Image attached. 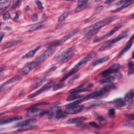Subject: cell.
<instances>
[{"instance_id":"obj_49","label":"cell","mask_w":134,"mask_h":134,"mask_svg":"<svg viewBox=\"0 0 134 134\" xmlns=\"http://www.w3.org/2000/svg\"><path fill=\"white\" fill-rule=\"evenodd\" d=\"M32 20L33 21H36L37 20V15L36 14H34L32 15Z\"/></svg>"},{"instance_id":"obj_44","label":"cell","mask_w":134,"mask_h":134,"mask_svg":"<svg viewBox=\"0 0 134 134\" xmlns=\"http://www.w3.org/2000/svg\"><path fill=\"white\" fill-rule=\"evenodd\" d=\"M89 125L90 126L93 127H94V128H99L100 127V126L99 125H98L96 123H95V122H93V121H91L89 123Z\"/></svg>"},{"instance_id":"obj_50","label":"cell","mask_w":134,"mask_h":134,"mask_svg":"<svg viewBox=\"0 0 134 134\" xmlns=\"http://www.w3.org/2000/svg\"><path fill=\"white\" fill-rule=\"evenodd\" d=\"M48 104L47 102H42V103H38V104H35L33 106V107H34V106H38V105H45V104Z\"/></svg>"},{"instance_id":"obj_4","label":"cell","mask_w":134,"mask_h":134,"mask_svg":"<svg viewBox=\"0 0 134 134\" xmlns=\"http://www.w3.org/2000/svg\"><path fill=\"white\" fill-rule=\"evenodd\" d=\"M96 53L95 52H92L90 54H89L88 55H87L86 57H85L84 58H83L81 60H80L75 66L74 68L72 69V70L76 71H77L78 69H79L80 68H81L82 66H83V65H84L88 62L90 61V60H91L92 59V58H93L95 56Z\"/></svg>"},{"instance_id":"obj_8","label":"cell","mask_w":134,"mask_h":134,"mask_svg":"<svg viewBox=\"0 0 134 134\" xmlns=\"http://www.w3.org/2000/svg\"><path fill=\"white\" fill-rule=\"evenodd\" d=\"M38 63H39V62L36 60V61H34L31 62L30 63L27 64L26 66H25L24 68H23L21 70L20 72H21V75H27L32 70H33L34 69H35L36 68V67L38 65Z\"/></svg>"},{"instance_id":"obj_47","label":"cell","mask_w":134,"mask_h":134,"mask_svg":"<svg viewBox=\"0 0 134 134\" xmlns=\"http://www.w3.org/2000/svg\"><path fill=\"white\" fill-rule=\"evenodd\" d=\"M79 77V75H77V76H75L74 77H73L71 80H69V83L70 84V83H72L74 81H75V80H76Z\"/></svg>"},{"instance_id":"obj_42","label":"cell","mask_w":134,"mask_h":134,"mask_svg":"<svg viewBox=\"0 0 134 134\" xmlns=\"http://www.w3.org/2000/svg\"><path fill=\"white\" fill-rule=\"evenodd\" d=\"M38 8L39 9V10H42L44 9V7L42 6V4L39 1H36L35 2Z\"/></svg>"},{"instance_id":"obj_29","label":"cell","mask_w":134,"mask_h":134,"mask_svg":"<svg viewBox=\"0 0 134 134\" xmlns=\"http://www.w3.org/2000/svg\"><path fill=\"white\" fill-rule=\"evenodd\" d=\"M65 115H66V113H65V112L63 111L61 109L59 108L56 114L55 117L57 119H61L64 118L65 116Z\"/></svg>"},{"instance_id":"obj_19","label":"cell","mask_w":134,"mask_h":134,"mask_svg":"<svg viewBox=\"0 0 134 134\" xmlns=\"http://www.w3.org/2000/svg\"><path fill=\"white\" fill-rule=\"evenodd\" d=\"M11 3V1H8V0L0 2V12L1 13H2L10 5Z\"/></svg>"},{"instance_id":"obj_51","label":"cell","mask_w":134,"mask_h":134,"mask_svg":"<svg viewBox=\"0 0 134 134\" xmlns=\"http://www.w3.org/2000/svg\"><path fill=\"white\" fill-rule=\"evenodd\" d=\"M125 116H126L127 117L131 119H133V115L131 114V115H126Z\"/></svg>"},{"instance_id":"obj_38","label":"cell","mask_w":134,"mask_h":134,"mask_svg":"<svg viewBox=\"0 0 134 134\" xmlns=\"http://www.w3.org/2000/svg\"><path fill=\"white\" fill-rule=\"evenodd\" d=\"M84 100H83V99H80V100H78L77 101H76L74 102H72L69 104H67L66 105V106L68 107H73V106H77V105L80 104L82 101H83Z\"/></svg>"},{"instance_id":"obj_31","label":"cell","mask_w":134,"mask_h":134,"mask_svg":"<svg viewBox=\"0 0 134 134\" xmlns=\"http://www.w3.org/2000/svg\"><path fill=\"white\" fill-rule=\"evenodd\" d=\"M133 90H131L129 92H128L125 95L124 98V101H131L133 100Z\"/></svg>"},{"instance_id":"obj_41","label":"cell","mask_w":134,"mask_h":134,"mask_svg":"<svg viewBox=\"0 0 134 134\" xmlns=\"http://www.w3.org/2000/svg\"><path fill=\"white\" fill-rule=\"evenodd\" d=\"M21 2V1H18L16 2L14 4H13V5H12V8H11V11L14 10L15 8H16L17 7H18L20 5Z\"/></svg>"},{"instance_id":"obj_37","label":"cell","mask_w":134,"mask_h":134,"mask_svg":"<svg viewBox=\"0 0 134 134\" xmlns=\"http://www.w3.org/2000/svg\"><path fill=\"white\" fill-rule=\"evenodd\" d=\"M82 97V95H77L76 94H73V95L70 96L68 99H66V101H74L78 99H80Z\"/></svg>"},{"instance_id":"obj_22","label":"cell","mask_w":134,"mask_h":134,"mask_svg":"<svg viewBox=\"0 0 134 134\" xmlns=\"http://www.w3.org/2000/svg\"><path fill=\"white\" fill-rule=\"evenodd\" d=\"M116 107L120 108L124 107L126 105L125 101L121 98H118L112 102Z\"/></svg>"},{"instance_id":"obj_48","label":"cell","mask_w":134,"mask_h":134,"mask_svg":"<svg viewBox=\"0 0 134 134\" xmlns=\"http://www.w3.org/2000/svg\"><path fill=\"white\" fill-rule=\"evenodd\" d=\"M56 68H57L56 66H53V67H52V68H51V69H50L49 70L47 71V74H50V73L52 72L53 71H54L56 69Z\"/></svg>"},{"instance_id":"obj_16","label":"cell","mask_w":134,"mask_h":134,"mask_svg":"<svg viewBox=\"0 0 134 134\" xmlns=\"http://www.w3.org/2000/svg\"><path fill=\"white\" fill-rule=\"evenodd\" d=\"M88 1H79L78 2L77 8L76 9V12L78 13L82 11L88 6Z\"/></svg>"},{"instance_id":"obj_23","label":"cell","mask_w":134,"mask_h":134,"mask_svg":"<svg viewBox=\"0 0 134 134\" xmlns=\"http://www.w3.org/2000/svg\"><path fill=\"white\" fill-rule=\"evenodd\" d=\"M133 3V2L132 1H125V2L120 7H119L118 8L116 9V10H113V11H112V12H118V11H120V10H123V9L124 8H127L128 7L130 6V5L132 4Z\"/></svg>"},{"instance_id":"obj_46","label":"cell","mask_w":134,"mask_h":134,"mask_svg":"<svg viewBox=\"0 0 134 134\" xmlns=\"http://www.w3.org/2000/svg\"><path fill=\"white\" fill-rule=\"evenodd\" d=\"M103 9H104V7H103V6H99V7H97V8L95 9V11H95V12H99L102 11V10H103Z\"/></svg>"},{"instance_id":"obj_40","label":"cell","mask_w":134,"mask_h":134,"mask_svg":"<svg viewBox=\"0 0 134 134\" xmlns=\"http://www.w3.org/2000/svg\"><path fill=\"white\" fill-rule=\"evenodd\" d=\"M64 87H65V85L64 84H59L56 85L54 87V88H53V91H57V90H58L59 89L63 88Z\"/></svg>"},{"instance_id":"obj_27","label":"cell","mask_w":134,"mask_h":134,"mask_svg":"<svg viewBox=\"0 0 134 134\" xmlns=\"http://www.w3.org/2000/svg\"><path fill=\"white\" fill-rule=\"evenodd\" d=\"M109 59V56H105V57H104L103 58H100V59H98L97 60H96L95 61H94L93 63V65H99L100 64H102L106 61H107Z\"/></svg>"},{"instance_id":"obj_54","label":"cell","mask_w":134,"mask_h":134,"mask_svg":"<svg viewBox=\"0 0 134 134\" xmlns=\"http://www.w3.org/2000/svg\"><path fill=\"white\" fill-rule=\"evenodd\" d=\"M18 16H19L18 14H16V16H15V19H16V18H17V19H18Z\"/></svg>"},{"instance_id":"obj_17","label":"cell","mask_w":134,"mask_h":134,"mask_svg":"<svg viewBox=\"0 0 134 134\" xmlns=\"http://www.w3.org/2000/svg\"><path fill=\"white\" fill-rule=\"evenodd\" d=\"M133 36H132L131 38H130V39L128 41L127 44L125 45V47L123 49V50L118 54V57H121V56H123L126 52H127L131 47V46L133 44Z\"/></svg>"},{"instance_id":"obj_1","label":"cell","mask_w":134,"mask_h":134,"mask_svg":"<svg viewBox=\"0 0 134 134\" xmlns=\"http://www.w3.org/2000/svg\"><path fill=\"white\" fill-rule=\"evenodd\" d=\"M115 88H116V87L112 84L106 86L100 90L96 91L91 94H90L86 96H84L83 98V100H89L93 98H96L105 95L106 93L110 92L111 90L115 89Z\"/></svg>"},{"instance_id":"obj_24","label":"cell","mask_w":134,"mask_h":134,"mask_svg":"<svg viewBox=\"0 0 134 134\" xmlns=\"http://www.w3.org/2000/svg\"><path fill=\"white\" fill-rule=\"evenodd\" d=\"M22 40H14L11 41H9L8 42H7L3 47V49H8L9 48L12 47L15 45H16L17 44L19 43L20 42H21Z\"/></svg>"},{"instance_id":"obj_9","label":"cell","mask_w":134,"mask_h":134,"mask_svg":"<svg viewBox=\"0 0 134 134\" xmlns=\"http://www.w3.org/2000/svg\"><path fill=\"white\" fill-rule=\"evenodd\" d=\"M123 26V23H119L117 25H116L112 29H111L108 33H107L105 35L102 36V37H99V38H98L96 39H95L94 40V42L95 43V42H100V41L102 40L103 39H104V38H106V37H110L112 35H113L115 32H116L120 28H121L122 26Z\"/></svg>"},{"instance_id":"obj_25","label":"cell","mask_w":134,"mask_h":134,"mask_svg":"<svg viewBox=\"0 0 134 134\" xmlns=\"http://www.w3.org/2000/svg\"><path fill=\"white\" fill-rule=\"evenodd\" d=\"M22 119V117L21 116H16V117H12L11 118L7 119V120H4L3 121H1V125H4V124H9V123H12L14 121H16V120H19Z\"/></svg>"},{"instance_id":"obj_6","label":"cell","mask_w":134,"mask_h":134,"mask_svg":"<svg viewBox=\"0 0 134 134\" xmlns=\"http://www.w3.org/2000/svg\"><path fill=\"white\" fill-rule=\"evenodd\" d=\"M121 68V65L119 63H115L112 65H111L109 68L106 69V70L103 71L100 75L103 77H106L111 74L116 73L118 72L119 69Z\"/></svg>"},{"instance_id":"obj_39","label":"cell","mask_w":134,"mask_h":134,"mask_svg":"<svg viewBox=\"0 0 134 134\" xmlns=\"http://www.w3.org/2000/svg\"><path fill=\"white\" fill-rule=\"evenodd\" d=\"M115 115V111L114 108H111L108 111V115L110 118H114Z\"/></svg>"},{"instance_id":"obj_12","label":"cell","mask_w":134,"mask_h":134,"mask_svg":"<svg viewBox=\"0 0 134 134\" xmlns=\"http://www.w3.org/2000/svg\"><path fill=\"white\" fill-rule=\"evenodd\" d=\"M48 110L38 109V108H31L27 113L28 116H42L48 113Z\"/></svg>"},{"instance_id":"obj_43","label":"cell","mask_w":134,"mask_h":134,"mask_svg":"<svg viewBox=\"0 0 134 134\" xmlns=\"http://www.w3.org/2000/svg\"><path fill=\"white\" fill-rule=\"evenodd\" d=\"M79 124V125H78L77 126L79 127L80 128L84 129H89V127L88 126H87V125H85V124H82V123H80V124Z\"/></svg>"},{"instance_id":"obj_53","label":"cell","mask_w":134,"mask_h":134,"mask_svg":"<svg viewBox=\"0 0 134 134\" xmlns=\"http://www.w3.org/2000/svg\"><path fill=\"white\" fill-rule=\"evenodd\" d=\"M1 40H2V39H3V37L4 36V34H3V33H1Z\"/></svg>"},{"instance_id":"obj_26","label":"cell","mask_w":134,"mask_h":134,"mask_svg":"<svg viewBox=\"0 0 134 134\" xmlns=\"http://www.w3.org/2000/svg\"><path fill=\"white\" fill-rule=\"evenodd\" d=\"M115 78L113 77H109L105 78L103 79L100 80L99 81V83L100 84H106V83H111L115 81Z\"/></svg>"},{"instance_id":"obj_7","label":"cell","mask_w":134,"mask_h":134,"mask_svg":"<svg viewBox=\"0 0 134 134\" xmlns=\"http://www.w3.org/2000/svg\"><path fill=\"white\" fill-rule=\"evenodd\" d=\"M92 87H93L92 84H89L88 86H86V83H84L81 84L78 87H77L75 89H74L72 90H71L70 91H69L68 93L73 94H77V93H78L80 92L87 91L89 90Z\"/></svg>"},{"instance_id":"obj_10","label":"cell","mask_w":134,"mask_h":134,"mask_svg":"<svg viewBox=\"0 0 134 134\" xmlns=\"http://www.w3.org/2000/svg\"><path fill=\"white\" fill-rule=\"evenodd\" d=\"M55 83L54 81H52V82H50L49 83H48V84H47L46 85H45V86H44L42 88H41L40 89H39V90H38L37 91L34 92V93L32 94L31 95H29L28 96V98L29 99H32V98H34L35 97H36V96L41 94L42 93L45 92V91H48V90H49L50 88H51L54 85Z\"/></svg>"},{"instance_id":"obj_35","label":"cell","mask_w":134,"mask_h":134,"mask_svg":"<svg viewBox=\"0 0 134 134\" xmlns=\"http://www.w3.org/2000/svg\"><path fill=\"white\" fill-rule=\"evenodd\" d=\"M69 15V13L68 12H64L61 15H60L58 19V22H62L64 20H65L67 17H68Z\"/></svg>"},{"instance_id":"obj_15","label":"cell","mask_w":134,"mask_h":134,"mask_svg":"<svg viewBox=\"0 0 134 134\" xmlns=\"http://www.w3.org/2000/svg\"><path fill=\"white\" fill-rule=\"evenodd\" d=\"M127 36H128V31H125L123 32L119 35H118L117 37H116L115 38L112 39L110 40V42H111V45L112 46L113 45H114V44L118 42L120 40L125 38Z\"/></svg>"},{"instance_id":"obj_14","label":"cell","mask_w":134,"mask_h":134,"mask_svg":"<svg viewBox=\"0 0 134 134\" xmlns=\"http://www.w3.org/2000/svg\"><path fill=\"white\" fill-rule=\"evenodd\" d=\"M37 121V119L35 118H31V119H28L26 120H24L23 121H22L21 123H19L17 124L14 128H19V127H22L23 126H28L33 124L36 123Z\"/></svg>"},{"instance_id":"obj_21","label":"cell","mask_w":134,"mask_h":134,"mask_svg":"<svg viewBox=\"0 0 134 134\" xmlns=\"http://www.w3.org/2000/svg\"><path fill=\"white\" fill-rule=\"evenodd\" d=\"M47 80V77H42L39 79H38L32 87L33 89H36L37 88L39 87L40 86H41L44 83H45Z\"/></svg>"},{"instance_id":"obj_32","label":"cell","mask_w":134,"mask_h":134,"mask_svg":"<svg viewBox=\"0 0 134 134\" xmlns=\"http://www.w3.org/2000/svg\"><path fill=\"white\" fill-rule=\"evenodd\" d=\"M44 26V25L41 23H37V24H35L34 25H33L29 29V32H34V31H35L37 29H39L40 28H41V27H42Z\"/></svg>"},{"instance_id":"obj_30","label":"cell","mask_w":134,"mask_h":134,"mask_svg":"<svg viewBox=\"0 0 134 134\" xmlns=\"http://www.w3.org/2000/svg\"><path fill=\"white\" fill-rule=\"evenodd\" d=\"M100 29H99V28H95V29H92L89 30V31L86 35V37L90 38V37H91L94 36L99 32V31Z\"/></svg>"},{"instance_id":"obj_28","label":"cell","mask_w":134,"mask_h":134,"mask_svg":"<svg viewBox=\"0 0 134 134\" xmlns=\"http://www.w3.org/2000/svg\"><path fill=\"white\" fill-rule=\"evenodd\" d=\"M21 80V78L19 77H15L14 78H12L10 79H9V80H8L6 82H5L3 85L1 86V87H5V86H8V85H9V84H11L12 83H13L16 81H18L19 80Z\"/></svg>"},{"instance_id":"obj_33","label":"cell","mask_w":134,"mask_h":134,"mask_svg":"<svg viewBox=\"0 0 134 134\" xmlns=\"http://www.w3.org/2000/svg\"><path fill=\"white\" fill-rule=\"evenodd\" d=\"M111 46H111V42H110V40H109L106 41L105 42H104L102 45V46L99 49V51H104V50H106L107 49L109 48Z\"/></svg>"},{"instance_id":"obj_5","label":"cell","mask_w":134,"mask_h":134,"mask_svg":"<svg viewBox=\"0 0 134 134\" xmlns=\"http://www.w3.org/2000/svg\"><path fill=\"white\" fill-rule=\"evenodd\" d=\"M57 47H51V48H49L46 51H45L36 60L37 62L39 63L44 61L46 59H48L49 57L51 56L53 53L56 51Z\"/></svg>"},{"instance_id":"obj_34","label":"cell","mask_w":134,"mask_h":134,"mask_svg":"<svg viewBox=\"0 0 134 134\" xmlns=\"http://www.w3.org/2000/svg\"><path fill=\"white\" fill-rule=\"evenodd\" d=\"M95 116L96 117V118L97 119H98V120H99L100 124L102 126H106L107 124V120H106L105 118H104L103 117L101 116L100 115H99L97 114H95Z\"/></svg>"},{"instance_id":"obj_20","label":"cell","mask_w":134,"mask_h":134,"mask_svg":"<svg viewBox=\"0 0 134 134\" xmlns=\"http://www.w3.org/2000/svg\"><path fill=\"white\" fill-rule=\"evenodd\" d=\"M41 47V46H37V47H36L35 49L31 50L30 51H29L28 52H27L25 55H24L23 57V58L24 59H27V58H31L32 57H33L35 53L39 50V49Z\"/></svg>"},{"instance_id":"obj_45","label":"cell","mask_w":134,"mask_h":134,"mask_svg":"<svg viewBox=\"0 0 134 134\" xmlns=\"http://www.w3.org/2000/svg\"><path fill=\"white\" fill-rule=\"evenodd\" d=\"M11 16H10V14L9 13H5L4 15H3V19L4 20H8V19H9L10 18Z\"/></svg>"},{"instance_id":"obj_2","label":"cell","mask_w":134,"mask_h":134,"mask_svg":"<svg viewBox=\"0 0 134 134\" xmlns=\"http://www.w3.org/2000/svg\"><path fill=\"white\" fill-rule=\"evenodd\" d=\"M75 49L73 47H70L61 52L56 58L57 61L64 63L70 60L74 56Z\"/></svg>"},{"instance_id":"obj_3","label":"cell","mask_w":134,"mask_h":134,"mask_svg":"<svg viewBox=\"0 0 134 134\" xmlns=\"http://www.w3.org/2000/svg\"><path fill=\"white\" fill-rule=\"evenodd\" d=\"M118 18V17L117 16H110V17H107L105 19H103V20L93 24L92 26L89 27L88 28V29L89 30H91L92 29H95V28L101 29L103 26L107 25L108 24L111 23V22H112L113 21L117 19Z\"/></svg>"},{"instance_id":"obj_52","label":"cell","mask_w":134,"mask_h":134,"mask_svg":"<svg viewBox=\"0 0 134 134\" xmlns=\"http://www.w3.org/2000/svg\"><path fill=\"white\" fill-rule=\"evenodd\" d=\"M113 1H108H108H106L105 3H106V4H111V3H112Z\"/></svg>"},{"instance_id":"obj_18","label":"cell","mask_w":134,"mask_h":134,"mask_svg":"<svg viewBox=\"0 0 134 134\" xmlns=\"http://www.w3.org/2000/svg\"><path fill=\"white\" fill-rule=\"evenodd\" d=\"M87 119V118L86 117H80L78 118L69 119L68 121H67V123L68 124H80V123H82L83 121H84Z\"/></svg>"},{"instance_id":"obj_36","label":"cell","mask_w":134,"mask_h":134,"mask_svg":"<svg viewBox=\"0 0 134 134\" xmlns=\"http://www.w3.org/2000/svg\"><path fill=\"white\" fill-rule=\"evenodd\" d=\"M128 68H129L128 75H133V62L131 61H129L128 63Z\"/></svg>"},{"instance_id":"obj_13","label":"cell","mask_w":134,"mask_h":134,"mask_svg":"<svg viewBox=\"0 0 134 134\" xmlns=\"http://www.w3.org/2000/svg\"><path fill=\"white\" fill-rule=\"evenodd\" d=\"M84 107V105L70 107L68 108H66L64 112L66 113V114H75L81 112L83 109Z\"/></svg>"},{"instance_id":"obj_11","label":"cell","mask_w":134,"mask_h":134,"mask_svg":"<svg viewBox=\"0 0 134 134\" xmlns=\"http://www.w3.org/2000/svg\"><path fill=\"white\" fill-rule=\"evenodd\" d=\"M79 29L78 28H76L75 29H74V31H72L71 33H70L69 34H68V35H65V36H64L62 39H61L60 40H59L58 42H54V47H56L57 46H59L61 45L62 44H63L64 42H65L66 40H68V39H69L70 38L74 36H75L78 32H79Z\"/></svg>"}]
</instances>
